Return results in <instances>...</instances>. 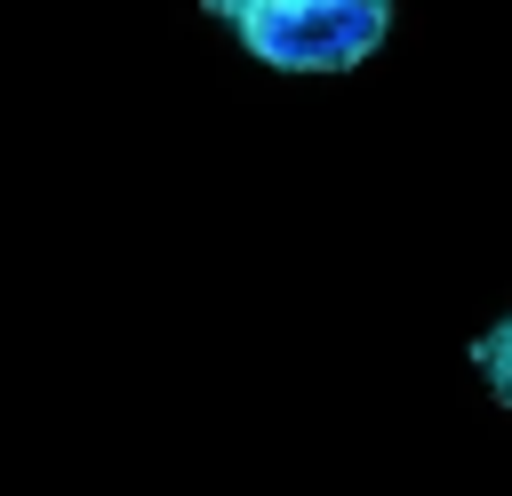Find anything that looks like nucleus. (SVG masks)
I'll return each instance as SVG.
<instances>
[{
  "instance_id": "f257e3e1",
  "label": "nucleus",
  "mask_w": 512,
  "mask_h": 496,
  "mask_svg": "<svg viewBox=\"0 0 512 496\" xmlns=\"http://www.w3.org/2000/svg\"><path fill=\"white\" fill-rule=\"evenodd\" d=\"M208 24H224L240 40V56H256L264 72L288 80H336L384 56L400 0H200Z\"/></svg>"
},
{
  "instance_id": "f03ea898",
  "label": "nucleus",
  "mask_w": 512,
  "mask_h": 496,
  "mask_svg": "<svg viewBox=\"0 0 512 496\" xmlns=\"http://www.w3.org/2000/svg\"><path fill=\"white\" fill-rule=\"evenodd\" d=\"M464 368L480 376V392L512 416V304L496 312V320H480L472 328V344H464Z\"/></svg>"
}]
</instances>
